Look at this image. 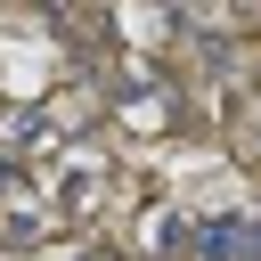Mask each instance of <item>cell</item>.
<instances>
[{"mask_svg": "<svg viewBox=\"0 0 261 261\" xmlns=\"http://www.w3.org/2000/svg\"><path fill=\"white\" fill-rule=\"evenodd\" d=\"M204 245H212V261H253V228H204Z\"/></svg>", "mask_w": 261, "mask_h": 261, "instance_id": "1", "label": "cell"}]
</instances>
